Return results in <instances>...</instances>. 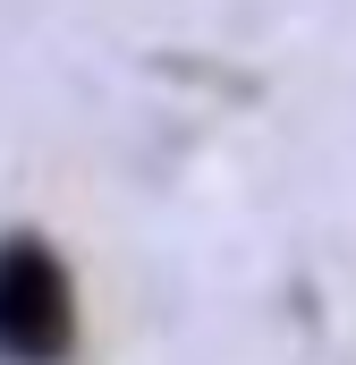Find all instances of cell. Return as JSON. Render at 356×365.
Wrapping results in <instances>:
<instances>
[{
	"label": "cell",
	"instance_id": "cell-1",
	"mask_svg": "<svg viewBox=\"0 0 356 365\" xmlns=\"http://www.w3.org/2000/svg\"><path fill=\"white\" fill-rule=\"evenodd\" d=\"M77 357V272L51 238H0V365H68Z\"/></svg>",
	"mask_w": 356,
	"mask_h": 365
}]
</instances>
